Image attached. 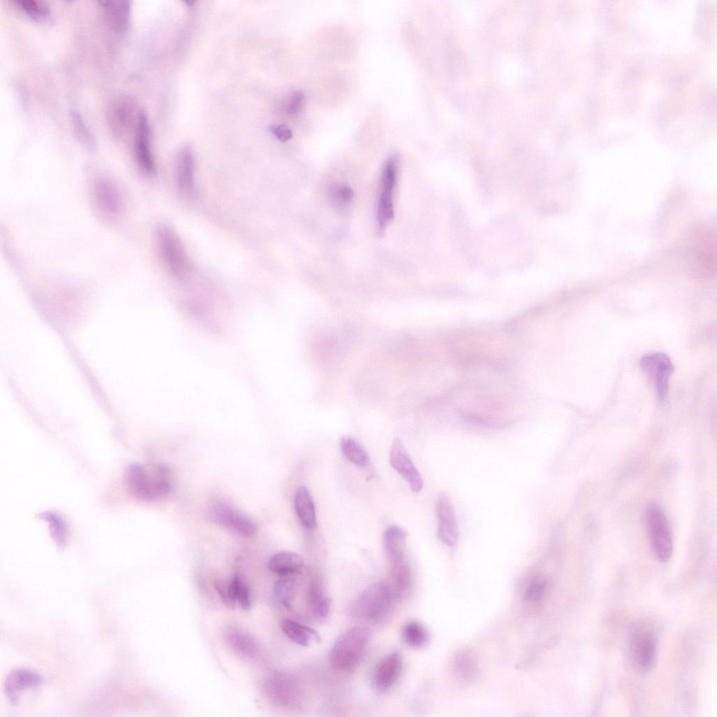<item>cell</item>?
Listing matches in <instances>:
<instances>
[{
	"instance_id": "obj_31",
	"label": "cell",
	"mask_w": 717,
	"mask_h": 717,
	"mask_svg": "<svg viewBox=\"0 0 717 717\" xmlns=\"http://www.w3.org/2000/svg\"><path fill=\"white\" fill-rule=\"evenodd\" d=\"M230 582L235 603L244 610L250 609L252 606V594L248 583L239 575L234 576Z\"/></svg>"
},
{
	"instance_id": "obj_33",
	"label": "cell",
	"mask_w": 717,
	"mask_h": 717,
	"mask_svg": "<svg viewBox=\"0 0 717 717\" xmlns=\"http://www.w3.org/2000/svg\"><path fill=\"white\" fill-rule=\"evenodd\" d=\"M229 633V642L237 650L247 656L256 654V644L248 634L239 630H233Z\"/></svg>"
},
{
	"instance_id": "obj_8",
	"label": "cell",
	"mask_w": 717,
	"mask_h": 717,
	"mask_svg": "<svg viewBox=\"0 0 717 717\" xmlns=\"http://www.w3.org/2000/svg\"><path fill=\"white\" fill-rule=\"evenodd\" d=\"M643 372L653 385L657 397L664 400L667 394L670 376L674 367L670 358L662 352H652L643 356L639 362Z\"/></svg>"
},
{
	"instance_id": "obj_25",
	"label": "cell",
	"mask_w": 717,
	"mask_h": 717,
	"mask_svg": "<svg viewBox=\"0 0 717 717\" xmlns=\"http://www.w3.org/2000/svg\"><path fill=\"white\" fill-rule=\"evenodd\" d=\"M340 448L345 457L355 465L363 467L368 464L369 458L366 449L353 438L342 436Z\"/></svg>"
},
{
	"instance_id": "obj_4",
	"label": "cell",
	"mask_w": 717,
	"mask_h": 717,
	"mask_svg": "<svg viewBox=\"0 0 717 717\" xmlns=\"http://www.w3.org/2000/svg\"><path fill=\"white\" fill-rule=\"evenodd\" d=\"M370 639L369 629L363 626L353 627L335 640L330 652V661L337 670L349 671L361 661Z\"/></svg>"
},
{
	"instance_id": "obj_12",
	"label": "cell",
	"mask_w": 717,
	"mask_h": 717,
	"mask_svg": "<svg viewBox=\"0 0 717 717\" xmlns=\"http://www.w3.org/2000/svg\"><path fill=\"white\" fill-rule=\"evenodd\" d=\"M438 539L448 547L457 545L459 530L457 516L450 498L443 494L436 501Z\"/></svg>"
},
{
	"instance_id": "obj_14",
	"label": "cell",
	"mask_w": 717,
	"mask_h": 717,
	"mask_svg": "<svg viewBox=\"0 0 717 717\" xmlns=\"http://www.w3.org/2000/svg\"><path fill=\"white\" fill-rule=\"evenodd\" d=\"M403 669L402 655L391 653L383 657L375 666L372 674V684L380 692L389 690L399 678Z\"/></svg>"
},
{
	"instance_id": "obj_39",
	"label": "cell",
	"mask_w": 717,
	"mask_h": 717,
	"mask_svg": "<svg viewBox=\"0 0 717 717\" xmlns=\"http://www.w3.org/2000/svg\"><path fill=\"white\" fill-rule=\"evenodd\" d=\"M185 3H186L188 5H190V6H191L193 5L195 1H185Z\"/></svg>"
},
{
	"instance_id": "obj_2",
	"label": "cell",
	"mask_w": 717,
	"mask_h": 717,
	"mask_svg": "<svg viewBox=\"0 0 717 717\" xmlns=\"http://www.w3.org/2000/svg\"><path fill=\"white\" fill-rule=\"evenodd\" d=\"M125 480L129 492L144 501L165 496L172 489L169 471L161 464L151 471L139 464H132L127 468Z\"/></svg>"
},
{
	"instance_id": "obj_16",
	"label": "cell",
	"mask_w": 717,
	"mask_h": 717,
	"mask_svg": "<svg viewBox=\"0 0 717 717\" xmlns=\"http://www.w3.org/2000/svg\"><path fill=\"white\" fill-rule=\"evenodd\" d=\"M43 677L37 672L25 668L15 669L9 672L4 682V692L8 701L18 704L22 691L36 688L43 682Z\"/></svg>"
},
{
	"instance_id": "obj_29",
	"label": "cell",
	"mask_w": 717,
	"mask_h": 717,
	"mask_svg": "<svg viewBox=\"0 0 717 717\" xmlns=\"http://www.w3.org/2000/svg\"><path fill=\"white\" fill-rule=\"evenodd\" d=\"M70 118L73 130L78 139L87 148L94 150L97 145L96 140L81 114L76 110H72Z\"/></svg>"
},
{
	"instance_id": "obj_7",
	"label": "cell",
	"mask_w": 717,
	"mask_h": 717,
	"mask_svg": "<svg viewBox=\"0 0 717 717\" xmlns=\"http://www.w3.org/2000/svg\"><path fill=\"white\" fill-rule=\"evenodd\" d=\"M398 158L391 155L386 160L380 183L377 221L380 232L385 230L394 217L393 195L397 183Z\"/></svg>"
},
{
	"instance_id": "obj_23",
	"label": "cell",
	"mask_w": 717,
	"mask_h": 717,
	"mask_svg": "<svg viewBox=\"0 0 717 717\" xmlns=\"http://www.w3.org/2000/svg\"><path fill=\"white\" fill-rule=\"evenodd\" d=\"M280 627L287 638L302 646H307L313 641L317 642L320 639L315 629L291 619H283Z\"/></svg>"
},
{
	"instance_id": "obj_19",
	"label": "cell",
	"mask_w": 717,
	"mask_h": 717,
	"mask_svg": "<svg viewBox=\"0 0 717 717\" xmlns=\"http://www.w3.org/2000/svg\"><path fill=\"white\" fill-rule=\"evenodd\" d=\"M306 599L311 614L317 620L326 618L330 610V601L321 582L312 578L307 584Z\"/></svg>"
},
{
	"instance_id": "obj_13",
	"label": "cell",
	"mask_w": 717,
	"mask_h": 717,
	"mask_svg": "<svg viewBox=\"0 0 717 717\" xmlns=\"http://www.w3.org/2000/svg\"><path fill=\"white\" fill-rule=\"evenodd\" d=\"M135 104L131 97L120 95L114 98L108 109V122L112 132L122 137L130 131L135 117Z\"/></svg>"
},
{
	"instance_id": "obj_35",
	"label": "cell",
	"mask_w": 717,
	"mask_h": 717,
	"mask_svg": "<svg viewBox=\"0 0 717 717\" xmlns=\"http://www.w3.org/2000/svg\"><path fill=\"white\" fill-rule=\"evenodd\" d=\"M214 588L225 606L233 608L236 604L232 594L230 580L217 579L214 583Z\"/></svg>"
},
{
	"instance_id": "obj_18",
	"label": "cell",
	"mask_w": 717,
	"mask_h": 717,
	"mask_svg": "<svg viewBox=\"0 0 717 717\" xmlns=\"http://www.w3.org/2000/svg\"><path fill=\"white\" fill-rule=\"evenodd\" d=\"M195 157L190 147L179 152L176 160V182L178 190L185 195L193 193L194 188Z\"/></svg>"
},
{
	"instance_id": "obj_5",
	"label": "cell",
	"mask_w": 717,
	"mask_h": 717,
	"mask_svg": "<svg viewBox=\"0 0 717 717\" xmlns=\"http://www.w3.org/2000/svg\"><path fill=\"white\" fill-rule=\"evenodd\" d=\"M156 244L160 258L167 270L175 277H183L188 270V262L176 232L168 226H160L156 232Z\"/></svg>"
},
{
	"instance_id": "obj_37",
	"label": "cell",
	"mask_w": 717,
	"mask_h": 717,
	"mask_svg": "<svg viewBox=\"0 0 717 717\" xmlns=\"http://www.w3.org/2000/svg\"><path fill=\"white\" fill-rule=\"evenodd\" d=\"M270 131L281 142H286L293 137L292 131L284 125H272Z\"/></svg>"
},
{
	"instance_id": "obj_10",
	"label": "cell",
	"mask_w": 717,
	"mask_h": 717,
	"mask_svg": "<svg viewBox=\"0 0 717 717\" xmlns=\"http://www.w3.org/2000/svg\"><path fill=\"white\" fill-rule=\"evenodd\" d=\"M134 153L141 171L147 176L155 175L156 165L151 149L149 124L143 110L139 111L135 125Z\"/></svg>"
},
{
	"instance_id": "obj_20",
	"label": "cell",
	"mask_w": 717,
	"mask_h": 717,
	"mask_svg": "<svg viewBox=\"0 0 717 717\" xmlns=\"http://www.w3.org/2000/svg\"><path fill=\"white\" fill-rule=\"evenodd\" d=\"M407 536L406 531L398 526L391 525L386 529L383 536V548L391 564L405 559Z\"/></svg>"
},
{
	"instance_id": "obj_36",
	"label": "cell",
	"mask_w": 717,
	"mask_h": 717,
	"mask_svg": "<svg viewBox=\"0 0 717 717\" xmlns=\"http://www.w3.org/2000/svg\"><path fill=\"white\" fill-rule=\"evenodd\" d=\"M305 101L302 91L297 90L293 93L286 106V112L291 116H296L301 111Z\"/></svg>"
},
{
	"instance_id": "obj_1",
	"label": "cell",
	"mask_w": 717,
	"mask_h": 717,
	"mask_svg": "<svg viewBox=\"0 0 717 717\" xmlns=\"http://www.w3.org/2000/svg\"><path fill=\"white\" fill-rule=\"evenodd\" d=\"M91 176L89 194L95 215L106 225L116 224L126 211V198L122 187L109 174L98 172Z\"/></svg>"
},
{
	"instance_id": "obj_17",
	"label": "cell",
	"mask_w": 717,
	"mask_h": 717,
	"mask_svg": "<svg viewBox=\"0 0 717 717\" xmlns=\"http://www.w3.org/2000/svg\"><path fill=\"white\" fill-rule=\"evenodd\" d=\"M112 27L118 33H125L130 24L132 1L130 0L99 1Z\"/></svg>"
},
{
	"instance_id": "obj_32",
	"label": "cell",
	"mask_w": 717,
	"mask_h": 717,
	"mask_svg": "<svg viewBox=\"0 0 717 717\" xmlns=\"http://www.w3.org/2000/svg\"><path fill=\"white\" fill-rule=\"evenodd\" d=\"M547 587V580L543 576L537 575L534 576L525 589L524 599L531 604L539 603L545 594Z\"/></svg>"
},
{
	"instance_id": "obj_22",
	"label": "cell",
	"mask_w": 717,
	"mask_h": 717,
	"mask_svg": "<svg viewBox=\"0 0 717 717\" xmlns=\"http://www.w3.org/2000/svg\"><path fill=\"white\" fill-rule=\"evenodd\" d=\"M294 506L302 524L307 529L316 527L315 506L311 494L305 487H300L295 495Z\"/></svg>"
},
{
	"instance_id": "obj_15",
	"label": "cell",
	"mask_w": 717,
	"mask_h": 717,
	"mask_svg": "<svg viewBox=\"0 0 717 717\" xmlns=\"http://www.w3.org/2000/svg\"><path fill=\"white\" fill-rule=\"evenodd\" d=\"M632 656L635 666L641 671H648L656 655V639L652 631L636 630L631 639Z\"/></svg>"
},
{
	"instance_id": "obj_9",
	"label": "cell",
	"mask_w": 717,
	"mask_h": 717,
	"mask_svg": "<svg viewBox=\"0 0 717 717\" xmlns=\"http://www.w3.org/2000/svg\"><path fill=\"white\" fill-rule=\"evenodd\" d=\"M210 520L244 537L253 536L257 529L254 522L229 503L217 501L209 508Z\"/></svg>"
},
{
	"instance_id": "obj_30",
	"label": "cell",
	"mask_w": 717,
	"mask_h": 717,
	"mask_svg": "<svg viewBox=\"0 0 717 717\" xmlns=\"http://www.w3.org/2000/svg\"><path fill=\"white\" fill-rule=\"evenodd\" d=\"M12 2L36 21H46L50 16V9L44 1L37 0H13Z\"/></svg>"
},
{
	"instance_id": "obj_11",
	"label": "cell",
	"mask_w": 717,
	"mask_h": 717,
	"mask_svg": "<svg viewBox=\"0 0 717 717\" xmlns=\"http://www.w3.org/2000/svg\"><path fill=\"white\" fill-rule=\"evenodd\" d=\"M389 461L391 466L407 481L412 492L418 493L422 489L423 479L398 438L393 440Z\"/></svg>"
},
{
	"instance_id": "obj_24",
	"label": "cell",
	"mask_w": 717,
	"mask_h": 717,
	"mask_svg": "<svg viewBox=\"0 0 717 717\" xmlns=\"http://www.w3.org/2000/svg\"><path fill=\"white\" fill-rule=\"evenodd\" d=\"M411 572L404 559L391 564L389 585L396 599H401L409 591L411 586Z\"/></svg>"
},
{
	"instance_id": "obj_26",
	"label": "cell",
	"mask_w": 717,
	"mask_h": 717,
	"mask_svg": "<svg viewBox=\"0 0 717 717\" xmlns=\"http://www.w3.org/2000/svg\"><path fill=\"white\" fill-rule=\"evenodd\" d=\"M40 517L48 523L52 538L57 545L64 547L68 540V529L64 520L53 512H44L40 515Z\"/></svg>"
},
{
	"instance_id": "obj_3",
	"label": "cell",
	"mask_w": 717,
	"mask_h": 717,
	"mask_svg": "<svg viewBox=\"0 0 717 717\" xmlns=\"http://www.w3.org/2000/svg\"><path fill=\"white\" fill-rule=\"evenodd\" d=\"M395 597L387 583H377L364 590L354 601L351 613L370 624L384 622L389 615Z\"/></svg>"
},
{
	"instance_id": "obj_6",
	"label": "cell",
	"mask_w": 717,
	"mask_h": 717,
	"mask_svg": "<svg viewBox=\"0 0 717 717\" xmlns=\"http://www.w3.org/2000/svg\"><path fill=\"white\" fill-rule=\"evenodd\" d=\"M646 524L653 552L660 561L667 562L673 550L672 535L666 515L657 503L647 508Z\"/></svg>"
},
{
	"instance_id": "obj_38",
	"label": "cell",
	"mask_w": 717,
	"mask_h": 717,
	"mask_svg": "<svg viewBox=\"0 0 717 717\" xmlns=\"http://www.w3.org/2000/svg\"><path fill=\"white\" fill-rule=\"evenodd\" d=\"M333 193L337 200L344 203L349 202L354 196L352 189L346 184H343L337 187L334 190Z\"/></svg>"
},
{
	"instance_id": "obj_27",
	"label": "cell",
	"mask_w": 717,
	"mask_h": 717,
	"mask_svg": "<svg viewBox=\"0 0 717 717\" xmlns=\"http://www.w3.org/2000/svg\"><path fill=\"white\" fill-rule=\"evenodd\" d=\"M401 635L404 642L413 648H420L424 646L429 639L428 632L425 627L416 621L405 624L401 630Z\"/></svg>"
},
{
	"instance_id": "obj_28",
	"label": "cell",
	"mask_w": 717,
	"mask_h": 717,
	"mask_svg": "<svg viewBox=\"0 0 717 717\" xmlns=\"http://www.w3.org/2000/svg\"><path fill=\"white\" fill-rule=\"evenodd\" d=\"M296 592V582L293 578L285 577L275 583L273 594L276 601L284 608L289 610L293 604Z\"/></svg>"
},
{
	"instance_id": "obj_34",
	"label": "cell",
	"mask_w": 717,
	"mask_h": 717,
	"mask_svg": "<svg viewBox=\"0 0 717 717\" xmlns=\"http://www.w3.org/2000/svg\"><path fill=\"white\" fill-rule=\"evenodd\" d=\"M455 668L457 672L464 679H472L477 674L476 662L469 653H463L457 657Z\"/></svg>"
},
{
	"instance_id": "obj_21",
	"label": "cell",
	"mask_w": 717,
	"mask_h": 717,
	"mask_svg": "<svg viewBox=\"0 0 717 717\" xmlns=\"http://www.w3.org/2000/svg\"><path fill=\"white\" fill-rule=\"evenodd\" d=\"M303 566L302 558L289 551L277 552L267 562V568L270 571L284 576L300 572Z\"/></svg>"
}]
</instances>
